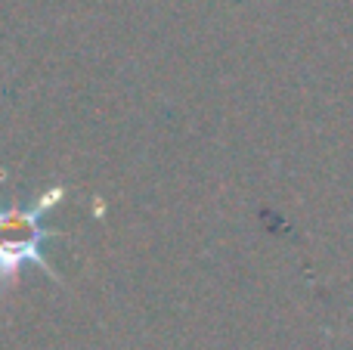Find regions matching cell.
Listing matches in <instances>:
<instances>
[{
    "instance_id": "6da1fadb",
    "label": "cell",
    "mask_w": 353,
    "mask_h": 350,
    "mask_svg": "<svg viewBox=\"0 0 353 350\" xmlns=\"http://www.w3.org/2000/svg\"><path fill=\"white\" fill-rule=\"evenodd\" d=\"M65 189L53 186L37 198L31 208H19V205H0V289L10 285L19 276L22 264H34L47 273L50 279H59L56 267L47 260V245L50 239H62L59 229H50L43 217L62 202Z\"/></svg>"
}]
</instances>
